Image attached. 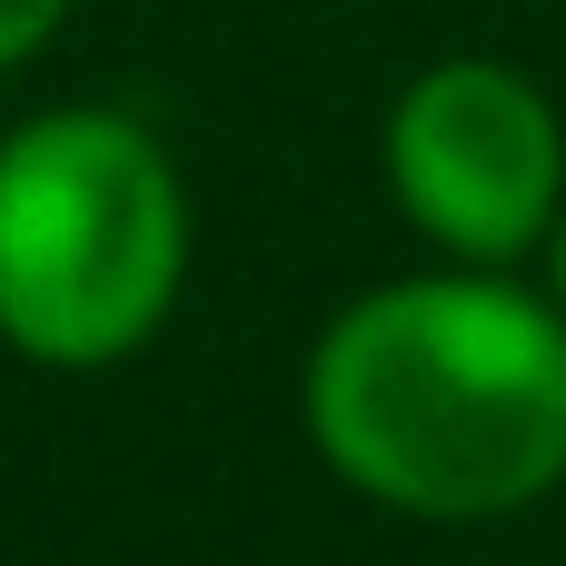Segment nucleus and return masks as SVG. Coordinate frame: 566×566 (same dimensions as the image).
I'll use <instances>...</instances> for the list:
<instances>
[{
    "instance_id": "f257e3e1",
    "label": "nucleus",
    "mask_w": 566,
    "mask_h": 566,
    "mask_svg": "<svg viewBox=\"0 0 566 566\" xmlns=\"http://www.w3.org/2000/svg\"><path fill=\"white\" fill-rule=\"evenodd\" d=\"M308 448L368 507L488 527L566 488V308L507 269L348 298L298 378Z\"/></svg>"
},
{
    "instance_id": "f03ea898",
    "label": "nucleus",
    "mask_w": 566,
    "mask_h": 566,
    "mask_svg": "<svg viewBox=\"0 0 566 566\" xmlns=\"http://www.w3.org/2000/svg\"><path fill=\"white\" fill-rule=\"evenodd\" d=\"M189 279V189L129 109H40L0 139V338L119 368Z\"/></svg>"
},
{
    "instance_id": "7ed1b4c3",
    "label": "nucleus",
    "mask_w": 566,
    "mask_h": 566,
    "mask_svg": "<svg viewBox=\"0 0 566 566\" xmlns=\"http://www.w3.org/2000/svg\"><path fill=\"white\" fill-rule=\"evenodd\" d=\"M388 189L448 269H517L566 219V119L517 60H428L388 109Z\"/></svg>"
},
{
    "instance_id": "20e7f679",
    "label": "nucleus",
    "mask_w": 566,
    "mask_h": 566,
    "mask_svg": "<svg viewBox=\"0 0 566 566\" xmlns=\"http://www.w3.org/2000/svg\"><path fill=\"white\" fill-rule=\"evenodd\" d=\"M60 20H70V0H0V70H10V60H30Z\"/></svg>"
},
{
    "instance_id": "39448f33",
    "label": "nucleus",
    "mask_w": 566,
    "mask_h": 566,
    "mask_svg": "<svg viewBox=\"0 0 566 566\" xmlns=\"http://www.w3.org/2000/svg\"><path fill=\"white\" fill-rule=\"evenodd\" d=\"M547 298L566 308V219H557V239H547Z\"/></svg>"
}]
</instances>
